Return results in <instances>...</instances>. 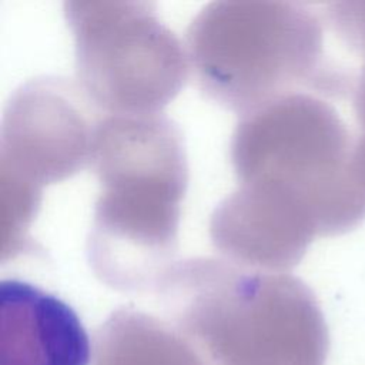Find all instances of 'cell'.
<instances>
[{"label":"cell","instance_id":"52a82bcc","mask_svg":"<svg viewBox=\"0 0 365 365\" xmlns=\"http://www.w3.org/2000/svg\"><path fill=\"white\" fill-rule=\"evenodd\" d=\"M334 30L365 60V1H346L341 4L335 13ZM354 108L359 125L356 145L365 157V63L354 90Z\"/></svg>","mask_w":365,"mask_h":365},{"label":"cell","instance_id":"5b68a950","mask_svg":"<svg viewBox=\"0 0 365 365\" xmlns=\"http://www.w3.org/2000/svg\"><path fill=\"white\" fill-rule=\"evenodd\" d=\"M77 83L36 78L13 94L1 130V191L40 201L44 184L90 164L103 117Z\"/></svg>","mask_w":365,"mask_h":365},{"label":"cell","instance_id":"6da1fadb","mask_svg":"<svg viewBox=\"0 0 365 365\" xmlns=\"http://www.w3.org/2000/svg\"><path fill=\"white\" fill-rule=\"evenodd\" d=\"M355 141L329 103L304 91L242 114L231 141L238 187L218 215L252 248L301 259L315 237L365 220Z\"/></svg>","mask_w":365,"mask_h":365},{"label":"cell","instance_id":"7a4b0ae2","mask_svg":"<svg viewBox=\"0 0 365 365\" xmlns=\"http://www.w3.org/2000/svg\"><path fill=\"white\" fill-rule=\"evenodd\" d=\"M90 165L100 181L87 240L93 271L117 289L157 288L174 264L187 187L178 127L160 113L106 114Z\"/></svg>","mask_w":365,"mask_h":365},{"label":"cell","instance_id":"277c9868","mask_svg":"<svg viewBox=\"0 0 365 365\" xmlns=\"http://www.w3.org/2000/svg\"><path fill=\"white\" fill-rule=\"evenodd\" d=\"M77 84L106 114H154L184 86L188 56L151 3L66 1Z\"/></svg>","mask_w":365,"mask_h":365},{"label":"cell","instance_id":"3957f363","mask_svg":"<svg viewBox=\"0 0 365 365\" xmlns=\"http://www.w3.org/2000/svg\"><path fill=\"white\" fill-rule=\"evenodd\" d=\"M187 50L200 88L241 115L315 90L325 71L322 24L299 3H210L188 27Z\"/></svg>","mask_w":365,"mask_h":365},{"label":"cell","instance_id":"8992f818","mask_svg":"<svg viewBox=\"0 0 365 365\" xmlns=\"http://www.w3.org/2000/svg\"><path fill=\"white\" fill-rule=\"evenodd\" d=\"M91 344L74 309L36 285L0 282V365H88Z\"/></svg>","mask_w":365,"mask_h":365}]
</instances>
